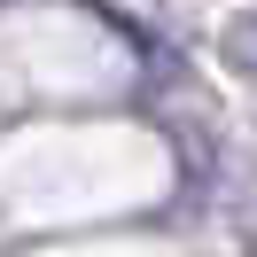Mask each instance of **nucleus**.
<instances>
[{
    "label": "nucleus",
    "mask_w": 257,
    "mask_h": 257,
    "mask_svg": "<svg viewBox=\"0 0 257 257\" xmlns=\"http://www.w3.org/2000/svg\"><path fill=\"white\" fill-rule=\"evenodd\" d=\"M234 55H241V63L257 70V16H249V24H234Z\"/></svg>",
    "instance_id": "nucleus-1"
}]
</instances>
